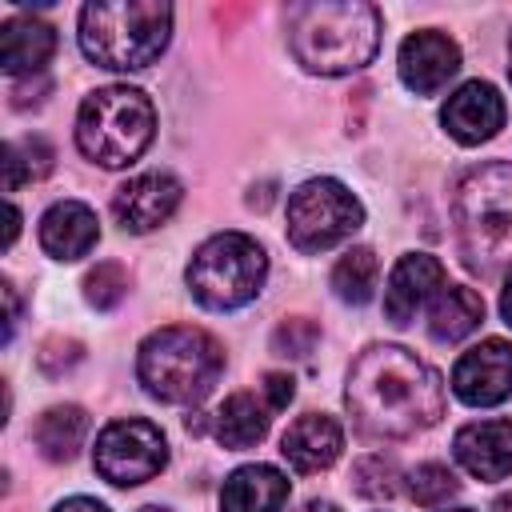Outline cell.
I'll return each mask as SVG.
<instances>
[{
    "label": "cell",
    "mask_w": 512,
    "mask_h": 512,
    "mask_svg": "<svg viewBox=\"0 0 512 512\" xmlns=\"http://www.w3.org/2000/svg\"><path fill=\"white\" fill-rule=\"evenodd\" d=\"M124 296H128V276H124L120 264L104 260V264H96V268L84 276V300H88L92 308L108 312V308H116Z\"/></svg>",
    "instance_id": "obj_27"
},
{
    "label": "cell",
    "mask_w": 512,
    "mask_h": 512,
    "mask_svg": "<svg viewBox=\"0 0 512 512\" xmlns=\"http://www.w3.org/2000/svg\"><path fill=\"white\" fill-rule=\"evenodd\" d=\"M52 144L40 136H20L4 144V192H16L24 180H40L52 172Z\"/></svg>",
    "instance_id": "obj_24"
},
{
    "label": "cell",
    "mask_w": 512,
    "mask_h": 512,
    "mask_svg": "<svg viewBox=\"0 0 512 512\" xmlns=\"http://www.w3.org/2000/svg\"><path fill=\"white\" fill-rule=\"evenodd\" d=\"M344 404L352 424L376 440H404L444 416V380L400 344H372L348 368Z\"/></svg>",
    "instance_id": "obj_1"
},
{
    "label": "cell",
    "mask_w": 512,
    "mask_h": 512,
    "mask_svg": "<svg viewBox=\"0 0 512 512\" xmlns=\"http://www.w3.org/2000/svg\"><path fill=\"white\" fill-rule=\"evenodd\" d=\"M100 240L96 212L80 200H60L40 216V248L52 260H80Z\"/></svg>",
    "instance_id": "obj_17"
},
{
    "label": "cell",
    "mask_w": 512,
    "mask_h": 512,
    "mask_svg": "<svg viewBox=\"0 0 512 512\" xmlns=\"http://www.w3.org/2000/svg\"><path fill=\"white\" fill-rule=\"evenodd\" d=\"M96 472L116 484V488H136L152 476L164 472L168 464V440L152 420L128 416V420H112L100 436H96V452H92Z\"/></svg>",
    "instance_id": "obj_9"
},
{
    "label": "cell",
    "mask_w": 512,
    "mask_h": 512,
    "mask_svg": "<svg viewBox=\"0 0 512 512\" xmlns=\"http://www.w3.org/2000/svg\"><path fill=\"white\" fill-rule=\"evenodd\" d=\"M396 480H400V468L392 456L376 452V456H364L356 460L352 468V488L364 496V500H392L396 496Z\"/></svg>",
    "instance_id": "obj_25"
},
{
    "label": "cell",
    "mask_w": 512,
    "mask_h": 512,
    "mask_svg": "<svg viewBox=\"0 0 512 512\" xmlns=\"http://www.w3.org/2000/svg\"><path fill=\"white\" fill-rule=\"evenodd\" d=\"M224 368V348L216 336L192 324L156 328L136 352V376L148 396L164 404H196L212 392Z\"/></svg>",
    "instance_id": "obj_5"
},
{
    "label": "cell",
    "mask_w": 512,
    "mask_h": 512,
    "mask_svg": "<svg viewBox=\"0 0 512 512\" xmlns=\"http://www.w3.org/2000/svg\"><path fill=\"white\" fill-rule=\"evenodd\" d=\"M456 492H460V480L448 472V464L428 460V464H416L412 476H408V496H412L416 504H424V508L448 504Z\"/></svg>",
    "instance_id": "obj_26"
},
{
    "label": "cell",
    "mask_w": 512,
    "mask_h": 512,
    "mask_svg": "<svg viewBox=\"0 0 512 512\" xmlns=\"http://www.w3.org/2000/svg\"><path fill=\"white\" fill-rule=\"evenodd\" d=\"M500 316L512 324V276L504 280V292H500Z\"/></svg>",
    "instance_id": "obj_33"
},
{
    "label": "cell",
    "mask_w": 512,
    "mask_h": 512,
    "mask_svg": "<svg viewBox=\"0 0 512 512\" xmlns=\"http://www.w3.org/2000/svg\"><path fill=\"white\" fill-rule=\"evenodd\" d=\"M460 72V48L436 28H420L400 44V80L416 96H436Z\"/></svg>",
    "instance_id": "obj_13"
},
{
    "label": "cell",
    "mask_w": 512,
    "mask_h": 512,
    "mask_svg": "<svg viewBox=\"0 0 512 512\" xmlns=\"http://www.w3.org/2000/svg\"><path fill=\"white\" fill-rule=\"evenodd\" d=\"M460 256L472 272L492 276L512 264V164L488 160L460 176L452 192Z\"/></svg>",
    "instance_id": "obj_2"
},
{
    "label": "cell",
    "mask_w": 512,
    "mask_h": 512,
    "mask_svg": "<svg viewBox=\"0 0 512 512\" xmlns=\"http://www.w3.org/2000/svg\"><path fill=\"white\" fill-rule=\"evenodd\" d=\"M16 232H20V212H16V208H8V244L16 240Z\"/></svg>",
    "instance_id": "obj_35"
},
{
    "label": "cell",
    "mask_w": 512,
    "mask_h": 512,
    "mask_svg": "<svg viewBox=\"0 0 512 512\" xmlns=\"http://www.w3.org/2000/svg\"><path fill=\"white\" fill-rule=\"evenodd\" d=\"M80 356H84V352H80V344H76V340L52 336V340L40 348V356H36V360H40V368H44L48 376H64Z\"/></svg>",
    "instance_id": "obj_29"
},
{
    "label": "cell",
    "mask_w": 512,
    "mask_h": 512,
    "mask_svg": "<svg viewBox=\"0 0 512 512\" xmlns=\"http://www.w3.org/2000/svg\"><path fill=\"white\" fill-rule=\"evenodd\" d=\"M452 512H472V508H452Z\"/></svg>",
    "instance_id": "obj_39"
},
{
    "label": "cell",
    "mask_w": 512,
    "mask_h": 512,
    "mask_svg": "<svg viewBox=\"0 0 512 512\" xmlns=\"http://www.w3.org/2000/svg\"><path fill=\"white\" fill-rule=\"evenodd\" d=\"M492 512H512V492L496 496V500H492Z\"/></svg>",
    "instance_id": "obj_36"
},
{
    "label": "cell",
    "mask_w": 512,
    "mask_h": 512,
    "mask_svg": "<svg viewBox=\"0 0 512 512\" xmlns=\"http://www.w3.org/2000/svg\"><path fill=\"white\" fill-rule=\"evenodd\" d=\"M84 436H88V412L80 404H56L32 428V440H36L40 456L44 460H56V464L60 460H72L80 452Z\"/></svg>",
    "instance_id": "obj_22"
},
{
    "label": "cell",
    "mask_w": 512,
    "mask_h": 512,
    "mask_svg": "<svg viewBox=\"0 0 512 512\" xmlns=\"http://www.w3.org/2000/svg\"><path fill=\"white\" fill-rule=\"evenodd\" d=\"M264 276H268V256L244 232L208 236L192 252L188 272H184L192 296L212 312H232V308L252 304L264 288Z\"/></svg>",
    "instance_id": "obj_7"
},
{
    "label": "cell",
    "mask_w": 512,
    "mask_h": 512,
    "mask_svg": "<svg viewBox=\"0 0 512 512\" xmlns=\"http://www.w3.org/2000/svg\"><path fill=\"white\" fill-rule=\"evenodd\" d=\"M508 76H512V40H508Z\"/></svg>",
    "instance_id": "obj_37"
},
{
    "label": "cell",
    "mask_w": 512,
    "mask_h": 512,
    "mask_svg": "<svg viewBox=\"0 0 512 512\" xmlns=\"http://www.w3.org/2000/svg\"><path fill=\"white\" fill-rule=\"evenodd\" d=\"M316 340H320V328L304 316H292L272 332V352L276 356H308L316 348Z\"/></svg>",
    "instance_id": "obj_28"
},
{
    "label": "cell",
    "mask_w": 512,
    "mask_h": 512,
    "mask_svg": "<svg viewBox=\"0 0 512 512\" xmlns=\"http://www.w3.org/2000/svg\"><path fill=\"white\" fill-rule=\"evenodd\" d=\"M480 320H484V300H480V292H472L464 284L440 288L436 300H432V308H428V332L440 344L464 340L468 332L480 328Z\"/></svg>",
    "instance_id": "obj_20"
},
{
    "label": "cell",
    "mask_w": 512,
    "mask_h": 512,
    "mask_svg": "<svg viewBox=\"0 0 512 512\" xmlns=\"http://www.w3.org/2000/svg\"><path fill=\"white\" fill-rule=\"evenodd\" d=\"M440 124L456 144H484L504 128V96L488 80H468L444 100Z\"/></svg>",
    "instance_id": "obj_12"
},
{
    "label": "cell",
    "mask_w": 512,
    "mask_h": 512,
    "mask_svg": "<svg viewBox=\"0 0 512 512\" xmlns=\"http://www.w3.org/2000/svg\"><path fill=\"white\" fill-rule=\"evenodd\" d=\"M156 136V108L140 88L108 84L76 112V148L100 168H128Z\"/></svg>",
    "instance_id": "obj_6"
},
{
    "label": "cell",
    "mask_w": 512,
    "mask_h": 512,
    "mask_svg": "<svg viewBox=\"0 0 512 512\" xmlns=\"http://www.w3.org/2000/svg\"><path fill=\"white\" fill-rule=\"evenodd\" d=\"M180 196H184V188L172 172H140L116 188L112 216L124 232H152L176 212Z\"/></svg>",
    "instance_id": "obj_11"
},
{
    "label": "cell",
    "mask_w": 512,
    "mask_h": 512,
    "mask_svg": "<svg viewBox=\"0 0 512 512\" xmlns=\"http://www.w3.org/2000/svg\"><path fill=\"white\" fill-rule=\"evenodd\" d=\"M364 224V204L332 176L304 180L288 196V240L296 252L316 256L348 240Z\"/></svg>",
    "instance_id": "obj_8"
},
{
    "label": "cell",
    "mask_w": 512,
    "mask_h": 512,
    "mask_svg": "<svg viewBox=\"0 0 512 512\" xmlns=\"http://www.w3.org/2000/svg\"><path fill=\"white\" fill-rule=\"evenodd\" d=\"M452 392L472 408H492L512 396V344L480 340L452 368Z\"/></svg>",
    "instance_id": "obj_10"
},
{
    "label": "cell",
    "mask_w": 512,
    "mask_h": 512,
    "mask_svg": "<svg viewBox=\"0 0 512 512\" xmlns=\"http://www.w3.org/2000/svg\"><path fill=\"white\" fill-rule=\"evenodd\" d=\"M172 32V4L164 0H96L80 8V48L92 64L112 72L148 68Z\"/></svg>",
    "instance_id": "obj_4"
},
{
    "label": "cell",
    "mask_w": 512,
    "mask_h": 512,
    "mask_svg": "<svg viewBox=\"0 0 512 512\" xmlns=\"http://www.w3.org/2000/svg\"><path fill=\"white\" fill-rule=\"evenodd\" d=\"M296 512H340L332 500H308V504H300Z\"/></svg>",
    "instance_id": "obj_34"
},
{
    "label": "cell",
    "mask_w": 512,
    "mask_h": 512,
    "mask_svg": "<svg viewBox=\"0 0 512 512\" xmlns=\"http://www.w3.org/2000/svg\"><path fill=\"white\" fill-rule=\"evenodd\" d=\"M288 504V476L272 464H244L220 488L224 512H284Z\"/></svg>",
    "instance_id": "obj_18"
},
{
    "label": "cell",
    "mask_w": 512,
    "mask_h": 512,
    "mask_svg": "<svg viewBox=\"0 0 512 512\" xmlns=\"http://www.w3.org/2000/svg\"><path fill=\"white\" fill-rule=\"evenodd\" d=\"M456 464L476 480H504L512 472V420L464 424L452 440Z\"/></svg>",
    "instance_id": "obj_15"
},
{
    "label": "cell",
    "mask_w": 512,
    "mask_h": 512,
    "mask_svg": "<svg viewBox=\"0 0 512 512\" xmlns=\"http://www.w3.org/2000/svg\"><path fill=\"white\" fill-rule=\"evenodd\" d=\"M140 512H168V508H156V504H152V508H140Z\"/></svg>",
    "instance_id": "obj_38"
},
{
    "label": "cell",
    "mask_w": 512,
    "mask_h": 512,
    "mask_svg": "<svg viewBox=\"0 0 512 512\" xmlns=\"http://www.w3.org/2000/svg\"><path fill=\"white\" fill-rule=\"evenodd\" d=\"M52 512H108L100 500H92V496H72V500H64V504H56Z\"/></svg>",
    "instance_id": "obj_31"
},
{
    "label": "cell",
    "mask_w": 512,
    "mask_h": 512,
    "mask_svg": "<svg viewBox=\"0 0 512 512\" xmlns=\"http://www.w3.org/2000/svg\"><path fill=\"white\" fill-rule=\"evenodd\" d=\"M344 448V428L324 416V412H304L300 420L288 424V432L280 436V452L296 472H324L340 460Z\"/></svg>",
    "instance_id": "obj_16"
},
{
    "label": "cell",
    "mask_w": 512,
    "mask_h": 512,
    "mask_svg": "<svg viewBox=\"0 0 512 512\" xmlns=\"http://www.w3.org/2000/svg\"><path fill=\"white\" fill-rule=\"evenodd\" d=\"M292 56L320 76L364 68L380 48V12L364 0L300 4L292 12Z\"/></svg>",
    "instance_id": "obj_3"
},
{
    "label": "cell",
    "mask_w": 512,
    "mask_h": 512,
    "mask_svg": "<svg viewBox=\"0 0 512 512\" xmlns=\"http://www.w3.org/2000/svg\"><path fill=\"white\" fill-rule=\"evenodd\" d=\"M268 400H256V392H232L216 412V440L224 448H252L268 432Z\"/></svg>",
    "instance_id": "obj_21"
},
{
    "label": "cell",
    "mask_w": 512,
    "mask_h": 512,
    "mask_svg": "<svg viewBox=\"0 0 512 512\" xmlns=\"http://www.w3.org/2000/svg\"><path fill=\"white\" fill-rule=\"evenodd\" d=\"M260 388H264V400H268V408H272V412L288 408V400L296 396V380H292V376H284V372H268Z\"/></svg>",
    "instance_id": "obj_30"
},
{
    "label": "cell",
    "mask_w": 512,
    "mask_h": 512,
    "mask_svg": "<svg viewBox=\"0 0 512 512\" xmlns=\"http://www.w3.org/2000/svg\"><path fill=\"white\" fill-rule=\"evenodd\" d=\"M376 280H380V264L372 248H352L332 268V292L344 304H368L376 296Z\"/></svg>",
    "instance_id": "obj_23"
},
{
    "label": "cell",
    "mask_w": 512,
    "mask_h": 512,
    "mask_svg": "<svg viewBox=\"0 0 512 512\" xmlns=\"http://www.w3.org/2000/svg\"><path fill=\"white\" fill-rule=\"evenodd\" d=\"M56 52V28L36 16H12L0 24V68L8 76L40 72Z\"/></svg>",
    "instance_id": "obj_19"
},
{
    "label": "cell",
    "mask_w": 512,
    "mask_h": 512,
    "mask_svg": "<svg viewBox=\"0 0 512 512\" xmlns=\"http://www.w3.org/2000/svg\"><path fill=\"white\" fill-rule=\"evenodd\" d=\"M444 288V264L428 252H408L396 260L388 284H384V316L392 324H408L436 292Z\"/></svg>",
    "instance_id": "obj_14"
},
{
    "label": "cell",
    "mask_w": 512,
    "mask_h": 512,
    "mask_svg": "<svg viewBox=\"0 0 512 512\" xmlns=\"http://www.w3.org/2000/svg\"><path fill=\"white\" fill-rule=\"evenodd\" d=\"M4 300H8V328H4V340H12L16 332V320H20V300H16V288L4 280Z\"/></svg>",
    "instance_id": "obj_32"
}]
</instances>
